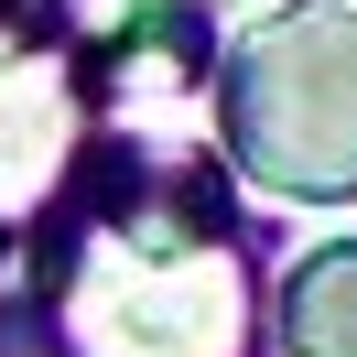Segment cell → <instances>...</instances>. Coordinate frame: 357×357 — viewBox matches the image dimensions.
Wrapping results in <instances>:
<instances>
[{
	"instance_id": "obj_2",
	"label": "cell",
	"mask_w": 357,
	"mask_h": 357,
	"mask_svg": "<svg viewBox=\"0 0 357 357\" xmlns=\"http://www.w3.org/2000/svg\"><path fill=\"white\" fill-rule=\"evenodd\" d=\"M217 141L260 195L347 206L357 195V11L271 0L217 54Z\"/></svg>"
},
{
	"instance_id": "obj_1",
	"label": "cell",
	"mask_w": 357,
	"mask_h": 357,
	"mask_svg": "<svg viewBox=\"0 0 357 357\" xmlns=\"http://www.w3.org/2000/svg\"><path fill=\"white\" fill-rule=\"evenodd\" d=\"M54 357H260V249L206 162L119 152L44 238Z\"/></svg>"
},
{
	"instance_id": "obj_6",
	"label": "cell",
	"mask_w": 357,
	"mask_h": 357,
	"mask_svg": "<svg viewBox=\"0 0 357 357\" xmlns=\"http://www.w3.org/2000/svg\"><path fill=\"white\" fill-rule=\"evenodd\" d=\"M227 11H271V0H227Z\"/></svg>"
},
{
	"instance_id": "obj_4",
	"label": "cell",
	"mask_w": 357,
	"mask_h": 357,
	"mask_svg": "<svg viewBox=\"0 0 357 357\" xmlns=\"http://www.w3.org/2000/svg\"><path fill=\"white\" fill-rule=\"evenodd\" d=\"M87 76H98V98H184V87H206V11L195 0H130L87 44Z\"/></svg>"
},
{
	"instance_id": "obj_5",
	"label": "cell",
	"mask_w": 357,
	"mask_h": 357,
	"mask_svg": "<svg viewBox=\"0 0 357 357\" xmlns=\"http://www.w3.org/2000/svg\"><path fill=\"white\" fill-rule=\"evenodd\" d=\"M282 357H357V238H314L282 271Z\"/></svg>"
},
{
	"instance_id": "obj_7",
	"label": "cell",
	"mask_w": 357,
	"mask_h": 357,
	"mask_svg": "<svg viewBox=\"0 0 357 357\" xmlns=\"http://www.w3.org/2000/svg\"><path fill=\"white\" fill-rule=\"evenodd\" d=\"M347 11H357V0H347Z\"/></svg>"
},
{
	"instance_id": "obj_3",
	"label": "cell",
	"mask_w": 357,
	"mask_h": 357,
	"mask_svg": "<svg viewBox=\"0 0 357 357\" xmlns=\"http://www.w3.org/2000/svg\"><path fill=\"white\" fill-rule=\"evenodd\" d=\"M87 119H98L87 33L54 0H0V249L44 227L87 174Z\"/></svg>"
}]
</instances>
